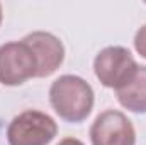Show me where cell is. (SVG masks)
<instances>
[{
  "label": "cell",
  "instance_id": "1",
  "mask_svg": "<svg viewBox=\"0 0 146 145\" xmlns=\"http://www.w3.org/2000/svg\"><path fill=\"white\" fill-rule=\"evenodd\" d=\"M49 103L54 113L66 123L85 121L95 103L92 85L78 75H61L49 87Z\"/></svg>",
  "mask_w": 146,
  "mask_h": 145
},
{
  "label": "cell",
  "instance_id": "2",
  "mask_svg": "<svg viewBox=\"0 0 146 145\" xmlns=\"http://www.w3.org/2000/svg\"><path fill=\"white\" fill-rule=\"evenodd\" d=\"M56 135V121L49 114L36 109L19 113L7 126L9 145H49Z\"/></svg>",
  "mask_w": 146,
  "mask_h": 145
},
{
  "label": "cell",
  "instance_id": "3",
  "mask_svg": "<svg viewBox=\"0 0 146 145\" xmlns=\"http://www.w3.org/2000/svg\"><path fill=\"white\" fill-rule=\"evenodd\" d=\"M37 75V60L33 48L24 41L0 44V84L7 87L22 85Z\"/></svg>",
  "mask_w": 146,
  "mask_h": 145
},
{
  "label": "cell",
  "instance_id": "4",
  "mask_svg": "<svg viewBox=\"0 0 146 145\" xmlns=\"http://www.w3.org/2000/svg\"><path fill=\"white\" fill-rule=\"evenodd\" d=\"M138 63L131 51L124 46H107L94 58V73L107 89H121L138 70Z\"/></svg>",
  "mask_w": 146,
  "mask_h": 145
},
{
  "label": "cell",
  "instance_id": "5",
  "mask_svg": "<svg viewBox=\"0 0 146 145\" xmlns=\"http://www.w3.org/2000/svg\"><path fill=\"white\" fill-rule=\"evenodd\" d=\"M92 145H136V130L131 119L117 111H102L90 126Z\"/></svg>",
  "mask_w": 146,
  "mask_h": 145
},
{
  "label": "cell",
  "instance_id": "6",
  "mask_svg": "<svg viewBox=\"0 0 146 145\" xmlns=\"http://www.w3.org/2000/svg\"><path fill=\"white\" fill-rule=\"evenodd\" d=\"M34 51L37 60L36 79L49 77L65 62V46L61 39L48 31H34L22 38Z\"/></svg>",
  "mask_w": 146,
  "mask_h": 145
},
{
  "label": "cell",
  "instance_id": "7",
  "mask_svg": "<svg viewBox=\"0 0 146 145\" xmlns=\"http://www.w3.org/2000/svg\"><path fill=\"white\" fill-rule=\"evenodd\" d=\"M114 92L124 109L136 114H146V67L139 65L131 80Z\"/></svg>",
  "mask_w": 146,
  "mask_h": 145
},
{
  "label": "cell",
  "instance_id": "8",
  "mask_svg": "<svg viewBox=\"0 0 146 145\" xmlns=\"http://www.w3.org/2000/svg\"><path fill=\"white\" fill-rule=\"evenodd\" d=\"M133 43H134V50H136V53L141 55V56L146 60V24L145 26H141V28L136 31Z\"/></svg>",
  "mask_w": 146,
  "mask_h": 145
},
{
  "label": "cell",
  "instance_id": "9",
  "mask_svg": "<svg viewBox=\"0 0 146 145\" xmlns=\"http://www.w3.org/2000/svg\"><path fill=\"white\" fill-rule=\"evenodd\" d=\"M56 145H85L82 140H78V138H73V137H66V138H63V140H60V144Z\"/></svg>",
  "mask_w": 146,
  "mask_h": 145
},
{
  "label": "cell",
  "instance_id": "10",
  "mask_svg": "<svg viewBox=\"0 0 146 145\" xmlns=\"http://www.w3.org/2000/svg\"><path fill=\"white\" fill-rule=\"evenodd\" d=\"M2 21H3V12H2V3H0V26H2Z\"/></svg>",
  "mask_w": 146,
  "mask_h": 145
}]
</instances>
